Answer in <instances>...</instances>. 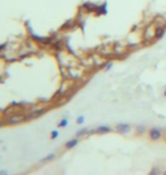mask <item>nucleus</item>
<instances>
[{
  "mask_svg": "<svg viewBox=\"0 0 166 175\" xmlns=\"http://www.w3.org/2000/svg\"><path fill=\"white\" fill-rule=\"evenodd\" d=\"M77 143H79V140H77V139H72V140H70V141L66 142L65 147H66L67 149H72V148H74V147L76 146Z\"/></svg>",
  "mask_w": 166,
  "mask_h": 175,
  "instance_id": "obj_6",
  "label": "nucleus"
},
{
  "mask_svg": "<svg viewBox=\"0 0 166 175\" xmlns=\"http://www.w3.org/2000/svg\"><path fill=\"white\" fill-rule=\"evenodd\" d=\"M45 109H39V110H32L31 114L26 115V119H33V118H37V117L41 116L43 114Z\"/></svg>",
  "mask_w": 166,
  "mask_h": 175,
  "instance_id": "obj_3",
  "label": "nucleus"
},
{
  "mask_svg": "<svg viewBox=\"0 0 166 175\" xmlns=\"http://www.w3.org/2000/svg\"><path fill=\"white\" fill-rule=\"evenodd\" d=\"M154 173H156V174H158V173H159V171H158V169H155V168H154L153 171H151V174H154Z\"/></svg>",
  "mask_w": 166,
  "mask_h": 175,
  "instance_id": "obj_17",
  "label": "nucleus"
},
{
  "mask_svg": "<svg viewBox=\"0 0 166 175\" xmlns=\"http://www.w3.org/2000/svg\"><path fill=\"white\" fill-rule=\"evenodd\" d=\"M137 130L139 131L140 133H142V132L145 131V126H141V125H139V126H137Z\"/></svg>",
  "mask_w": 166,
  "mask_h": 175,
  "instance_id": "obj_14",
  "label": "nucleus"
},
{
  "mask_svg": "<svg viewBox=\"0 0 166 175\" xmlns=\"http://www.w3.org/2000/svg\"><path fill=\"white\" fill-rule=\"evenodd\" d=\"M164 33H165V29L162 27V26H158V27L155 30V38H156V39H160V38L164 35Z\"/></svg>",
  "mask_w": 166,
  "mask_h": 175,
  "instance_id": "obj_5",
  "label": "nucleus"
},
{
  "mask_svg": "<svg viewBox=\"0 0 166 175\" xmlns=\"http://www.w3.org/2000/svg\"><path fill=\"white\" fill-rule=\"evenodd\" d=\"M6 45H7V43H4V45L0 47V50H1V51H2V50H5V49H6Z\"/></svg>",
  "mask_w": 166,
  "mask_h": 175,
  "instance_id": "obj_15",
  "label": "nucleus"
},
{
  "mask_svg": "<svg viewBox=\"0 0 166 175\" xmlns=\"http://www.w3.org/2000/svg\"><path fill=\"white\" fill-rule=\"evenodd\" d=\"M83 122H84V117H83V116L77 117V119H76V123L77 124H82Z\"/></svg>",
  "mask_w": 166,
  "mask_h": 175,
  "instance_id": "obj_13",
  "label": "nucleus"
},
{
  "mask_svg": "<svg viewBox=\"0 0 166 175\" xmlns=\"http://www.w3.org/2000/svg\"><path fill=\"white\" fill-rule=\"evenodd\" d=\"M56 157V155H54V154H51V155L47 156L46 158H43V159H41V162H47V160H51V159H54Z\"/></svg>",
  "mask_w": 166,
  "mask_h": 175,
  "instance_id": "obj_11",
  "label": "nucleus"
},
{
  "mask_svg": "<svg viewBox=\"0 0 166 175\" xmlns=\"http://www.w3.org/2000/svg\"><path fill=\"white\" fill-rule=\"evenodd\" d=\"M88 131H89V129H83V130L79 131L76 133V136H81V135H85L87 133H88Z\"/></svg>",
  "mask_w": 166,
  "mask_h": 175,
  "instance_id": "obj_10",
  "label": "nucleus"
},
{
  "mask_svg": "<svg viewBox=\"0 0 166 175\" xmlns=\"http://www.w3.org/2000/svg\"><path fill=\"white\" fill-rule=\"evenodd\" d=\"M149 136H150L151 140H159L160 138H162V132H160L159 129L154 127V129H151L150 132H149Z\"/></svg>",
  "mask_w": 166,
  "mask_h": 175,
  "instance_id": "obj_2",
  "label": "nucleus"
},
{
  "mask_svg": "<svg viewBox=\"0 0 166 175\" xmlns=\"http://www.w3.org/2000/svg\"><path fill=\"white\" fill-rule=\"evenodd\" d=\"M67 124H68V121H67V118H63V119L60 121V123L58 124V126H59V127H65V126H66Z\"/></svg>",
  "mask_w": 166,
  "mask_h": 175,
  "instance_id": "obj_9",
  "label": "nucleus"
},
{
  "mask_svg": "<svg viewBox=\"0 0 166 175\" xmlns=\"http://www.w3.org/2000/svg\"><path fill=\"white\" fill-rule=\"evenodd\" d=\"M97 130V133H107V132H109V131L112 130L109 126H99L98 129H96Z\"/></svg>",
  "mask_w": 166,
  "mask_h": 175,
  "instance_id": "obj_8",
  "label": "nucleus"
},
{
  "mask_svg": "<svg viewBox=\"0 0 166 175\" xmlns=\"http://www.w3.org/2000/svg\"><path fill=\"white\" fill-rule=\"evenodd\" d=\"M116 129H117V131H118L120 133H128L129 131H130V129H131V126H130L129 124L120 123L116 126Z\"/></svg>",
  "mask_w": 166,
  "mask_h": 175,
  "instance_id": "obj_4",
  "label": "nucleus"
},
{
  "mask_svg": "<svg viewBox=\"0 0 166 175\" xmlns=\"http://www.w3.org/2000/svg\"><path fill=\"white\" fill-rule=\"evenodd\" d=\"M112 66H113V63H109L108 65H107V67H106V71H108L109 68H112Z\"/></svg>",
  "mask_w": 166,
  "mask_h": 175,
  "instance_id": "obj_16",
  "label": "nucleus"
},
{
  "mask_svg": "<svg viewBox=\"0 0 166 175\" xmlns=\"http://www.w3.org/2000/svg\"><path fill=\"white\" fill-rule=\"evenodd\" d=\"M83 8H85V9H88V12H95L98 9V7L96 5H93V4H91V2H87V4H84L83 5Z\"/></svg>",
  "mask_w": 166,
  "mask_h": 175,
  "instance_id": "obj_7",
  "label": "nucleus"
},
{
  "mask_svg": "<svg viewBox=\"0 0 166 175\" xmlns=\"http://www.w3.org/2000/svg\"><path fill=\"white\" fill-rule=\"evenodd\" d=\"M24 119H26V116L22 115V114H19V115H13V116H10V117L7 118V123L8 124H17V123L23 122Z\"/></svg>",
  "mask_w": 166,
  "mask_h": 175,
  "instance_id": "obj_1",
  "label": "nucleus"
},
{
  "mask_svg": "<svg viewBox=\"0 0 166 175\" xmlns=\"http://www.w3.org/2000/svg\"><path fill=\"white\" fill-rule=\"evenodd\" d=\"M58 134H59V133H58L57 130L52 131V132H51V139H52V140H55V139L58 136Z\"/></svg>",
  "mask_w": 166,
  "mask_h": 175,
  "instance_id": "obj_12",
  "label": "nucleus"
},
{
  "mask_svg": "<svg viewBox=\"0 0 166 175\" xmlns=\"http://www.w3.org/2000/svg\"><path fill=\"white\" fill-rule=\"evenodd\" d=\"M164 174H166V172H165V173H164Z\"/></svg>",
  "mask_w": 166,
  "mask_h": 175,
  "instance_id": "obj_19",
  "label": "nucleus"
},
{
  "mask_svg": "<svg viewBox=\"0 0 166 175\" xmlns=\"http://www.w3.org/2000/svg\"><path fill=\"white\" fill-rule=\"evenodd\" d=\"M164 94H165V96H166V90H165V92H164Z\"/></svg>",
  "mask_w": 166,
  "mask_h": 175,
  "instance_id": "obj_18",
  "label": "nucleus"
}]
</instances>
